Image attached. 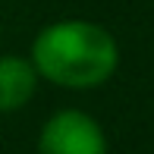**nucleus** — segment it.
Masks as SVG:
<instances>
[{
  "label": "nucleus",
  "mask_w": 154,
  "mask_h": 154,
  "mask_svg": "<svg viewBox=\"0 0 154 154\" xmlns=\"http://www.w3.org/2000/svg\"><path fill=\"white\" fill-rule=\"evenodd\" d=\"M35 69L66 88H91L113 75L120 51L107 29L82 19L54 22L35 38Z\"/></svg>",
  "instance_id": "obj_1"
},
{
  "label": "nucleus",
  "mask_w": 154,
  "mask_h": 154,
  "mask_svg": "<svg viewBox=\"0 0 154 154\" xmlns=\"http://www.w3.org/2000/svg\"><path fill=\"white\" fill-rule=\"evenodd\" d=\"M38 154H107L104 132L82 110H60L41 129Z\"/></svg>",
  "instance_id": "obj_2"
},
{
  "label": "nucleus",
  "mask_w": 154,
  "mask_h": 154,
  "mask_svg": "<svg viewBox=\"0 0 154 154\" xmlns=\"http://www.w3.org/2000/svg\"><path fill=\"white\" fill-rule=\"evenodd\" d=\"M35 94V66L19 57H0V113L22 107Z\"/></svg>",
  "instance_id": "obj_3"
}]
</instances>
